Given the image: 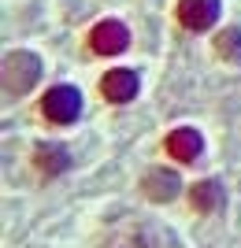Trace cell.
<instances>
[{
    "instance_id": "obj_9",
    "label": "cell",
    "mask_w": 241,
    "mask_h": 248,
    "mask_svg": "<svg viewBox=\"0 0 241 248\" xmlns=\"http://www.w3.org/2000/svg\"><path fill=\"white\" fill-rule=\"evenodd\" d=\"M33 163L41 167V174L56 178L67 170V163H71V155H67V148L63 145H37V152H33Z\"/></svg>"
},
{
    "instance_id": "obj_10",
    "label": "cell",
    "mask_w": 241,
    "mask_h": 248,
    "mask_svg": "<svg viewBox=\"0 0 241 248\" xmlns=\"http://www.w3.org/2000/svg\"><path fill=\"white\" fill-rule=\"evenodd\" d=\"M189 200H193V207L197 211H204V215H211V211H219L223 207V186L219 182H197V186L189 189Z\"/></svg>"
},
{
    "instance_id": "obj_7",
    "label": "cell",
    "mask_w": 241,
    "mask_h": 248,
    "mask_svg": "<svg viewBox=\"0 0 241 248\" xmlns=\"http://www.w3.org/2000/svg\"><path fill=\"white\" fill-rule=\"evenodd\" d=\"M141 189H145V197L160 200V204H167V200H175V197H178L182 182H178V174H175V170L152 167V170L145 174V182H141Z\"/></svg>"
},
{
    "instance_id": "obj_1",
    "label": "cell",
    "mask_w": 241,
    "mask_h": 248,
    "mask_svg": "<svg viewBox=\"0 0 241 248\" xmlns=\"http://www.w3.org/2000/svg\"><path fill=\"white\" fill-rule=\"evenodd\" d=\"M41 78V60L33 52H8L4 56V89L8 96H22L30 93Z\"/></svg>"
},
{
    "instance_id": "obj_4",
    "label": "cell",
    "mask_w": 241,
    "mask_h": 248,
    "mask_svg": "<svg viewBox=\"0 0 241 248\" xmlns=\"http://www.w3.org/2000/svg\"><path fill=\"white\" fill-rule=\"evenodd\" d=\"M215 19H219V0H182L178 4V22L193 33L211 30Z\"/></svg>"
},
{
    "instance_id": "obj_11",
    "label": "cell",
    "mask_w": 241,
    "mask_h": 248,
    "mask_svg": "<svg viewBox=\"0 0 241 248\" xmlns=\"http://www.w3.org/2000/svg\"><path fill=\"white\" fill-rule=\"evenodd\" d=\"M215 48H219V56L226 63H241V30H238V26L223 30L219 37H215Z\"/></svg>"
},
{
    "instance_id": "obj_3",
    "label": "cell",
    "mask_w": 241,
    "mask_h": 248,
    "mask_svg": "<svg viewBox=\"0 0 241 248\" xmlns=\"http://www.w3.org/2000/svg\"><path fill=\"white\" fill-rule=\"evenodd\" d=\"M126 45H130V30H126L119 19L96 22L93 33H89V48H93L96 56H119Z\"/></svg>"
},
{
    "instance_id": "obj_5",
    "label": "cell",
    "mask_w": 241,
    "mask_h": 248,
    "mask_svg": "<svg viewBox=\"0 0 241 248\" xmlns=\"http://www.w3.org/2000/svg\"><path fill=\"white\" fill-rule=\"evenodd\" d=\"M104 248H156V233L134 218H123L112 233H108Z\"/></svg>"
},
{
    "instance_id": "obj_2",
    "label": "cell",
    "mask_w": 241,
    "mask_h": 248,
    "mask_svg": "<svg viewBox=\"0 0 241 248\" xmlns=\"http://www.w3.org/2000/svg\"><path fill=\"white\" fill-rule=\"evenodd\" d=\"M41 111H45V119H48V123L67 126V123H74V119L82 115V93H78L74 85H56V89H48V93H45Z\"/></svg>"
},
{
    "instance_id": "obj_8",
    "label": "cell",
    "mask_w": 241,
    "mask_h": 248,
    "mask_svg": "<svg viewBox=\"0 0 241 248\" xmlns=\"http://www.w3.org/2000/svg\"><path fill=\"white\" fill-rule=\"evenodd\" d=\"M200 148H204V137L193 130V126H182V130H171L167 134V152L182 163H193L200 159Z\"/></svg>"
},
{
    "instance_id": "obj_6",
    "label": "cell",
    "mask_w": 241,
    "mask_h": 248,
    "mask_svg": "<svg viewBox=\"0 0 241 248\" xmlns=\"http://www.w3.org/2000/svg\"><path fill=\"white\" fill-rule=\"evenodd\" d=\"M100 89H104V96L112 104H130L137 96V89H141V82H137V74L134 71H108L104 74V82H100Z\"/></svg>"
}]
</instances>
